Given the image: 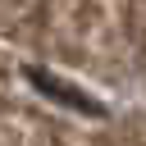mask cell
Returning <instances> with one entry per match:
<instances>
[{"label":"cell","mask_w":146,"mask_h":146,"mask_svg":"<svg viewBox=\"0 0 146 146\" xmlns=\"http://www.w3.org/2000/svg\"><path fill=\"white\" fill-rule=\"evenodd\" d=\"M27 82L32 87H41V91H55L64 105H73V110H87V114H100V105L87 96V91H78V87H68V82H59V78H50V73H36V68H27Z\"/></svg>","instance_id":"cell-1"}]
</instances>
